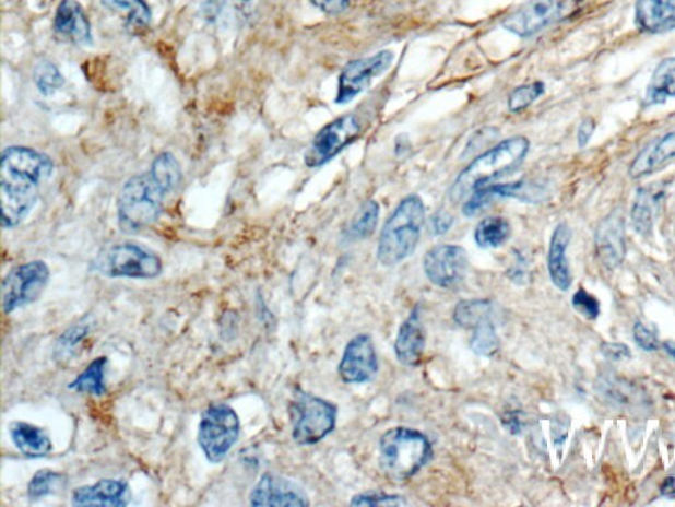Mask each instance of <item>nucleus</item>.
Returning a JSON list of instances; mask_svg holds the SVG:
<instances>
[{"label": "nucleus", "mask_w": 675, "mask_h": 507, "mask_svg": "<svg viewBox=\"0 0 675 507\" xmlns=\"http://www.w3.org/2000/svg\"><path fill=\"white\" fill-rule=\"evenodd\" d=\"M182 168L171 152L158 154L149 170L133 175L123 184L117 200L119 229L137 234L161 219L165 200L182 182Z\"/></svg>", "instance_id": "nucleus-1"}, {"label": "nucleus", "mask_w": 675, "mask_h": 507, "mask_svg": "<svg viewBox=\"0 0 675 507\" xmlns=\"http://www.w3.org/2000/svg\"><path fill=\"white\" fill-rule=\"evenodd\" d=\"M55 173V163L44 152L10 145L0 158V205L3 229H15L34 211L40 188Z\"/></svg>", "instance_id": "nucleus-2"}, {"label": "nucleus", "mask_w": 675, "mask_h": 507, "mask_svg": "<svg viewBox=\"0 0 675 507\" xmlns=\"http://www.w3.org/2000/svg\"><path fill=\"white\" fill-rule=\"evenodd\" d=\"M530 148L531 143L525 137L509 138L494 145L458 175L450 189V199L461 201L498 177L512 173L524 162Z\"/></svg>", "instance_id": "nucleus-3"}, {"label": "nucleus", "mask_w": 675, "mask_h": 507, "mask_svg": "<svg viewBox=\"0 0 675 507\" xmlns=\"http://www.w3.org/2000/svg\"><path fill=\"white\" fill-rule=\"evenodd\" d=\"M424 225L423 199L417 194L407 196L394 209L381 231L378 245L379 262L391 268L411 257L422 238Z\"/></svg>", "instance_id": "nucleus-4"}, {"label": "nucleus", "mask_w": 675, "mask_h": 507, "mask_svg": "<svg viewBox=\"0 0 675 507\" xmlns=\"http://www.w3.org/2000/svg\"><path fill=\"white\" fill-rule=\"evenodd\" d=\"M431 444L419 431L396 427L388 429L379 444L381 472L393 483H405L428 464Z\"/></svg>", "instance_id": "nucleus-5"}, {"label": "nucleus", "mask_w": 675, "mask_h": 507, "mask_svg": "<svg viewBox=\"0 0 675 507\" xmlns=\"http://www.w3.org/2000/svg\"><path fill=\"white\" fill-rule=\"evenodd\" d=\"M94 271L107 278L155 279L163 274V261L154 250L135 243L105 247L92 263Z\"/></svg>", "instance_id": "nucleus-6"}, {"label": "nucleus", "mask_w": 675, "mask_h": 507, "mask_svg": "<svg viewBox=\"0 0 675 507\" xmlns=\"http://www.w3.org/2000/svg\"><path fill=\"white\" fill-rule=\"evenodd\" d=\"M292 437L299 446H315L335 429V404L322 398L297 392L289 408Z\"/></svg>", "instance_id": "nucleus-7"}, {"label": "nucleus", "mask_w": 675, "mask_h": 507, "mask_svg": "<svg viewBox=\"0 0 675 507\" xmlns=\"http://www.w3.org/2000/svg\"><path fill=\"white\" fill-rule=\"evenodd\" d=\"M239 434V416L230 405L215 403L203 412L199 426V444L212 464H218L227 458L237 444Z\"/></svg>", "instance_id": "nucleus-8"}, {"label": "nucleus", "mask_w": 675, "mask_h": 507, "mask_svg": "<svg viewBox=\"0 0 675 507\" xmlns=\"http://www.w3.org/2000/svg\"><path fill=\"white\" fill-rule=\"evenodd\" d=\"M584 0H530L502 21V28L531 37L550 25L569 21L581 11Z\"/></svg>", "instance_id": "nucleus-9"}, {"label": "nucleus", "mask_w": 675, "mask_h": 507, "mask_svg": "<svg viewBox=\"0 0 675 507\" xmlns=\"http://www.w3.org/2000/svg\"><path fill=\"white\" fill-rule=\"evenodd\" d=\"M50 279L48 264L32 261L16 266L5 275L2 285L4 314H12L35 303L46 291Z\"/></svg>", "instance_id": "nucleus-10"}, {"label": "nucleus", "mask_w": 675, "mask_h": 507, "mask_svg": "<svg viewBox=\"0 0 675 507\" xmlns=\"http://www.w3.org/2000/svg\"><path fill=\"white\" fill-rule=\"evenodd\" d=\"M362 130L360 119L355 114L336 118L318 132L305 154V164L309 168L323 166L356 141Z\"/></svg>", "instance_id": "nucleus-11"}, {"label": "nucleus", "mask_w": 675, "mask_h": 507, "mask_svg": "<svg viewBox=\"0 0 675 507\" xmlns=\"http://www.w3.org/2000/svg\"><path fill=\"white\" fill-rule=\"evenodd\" d=\"M394 60L391 50H381L377 55L348 62L338 81L336 104L345 105L372 84L375 79L390 71Z\"/></svg>", "instance_id": "nucleus-12"}, {"label": "nucleus", "mask_w": 675, "mask_h": 507, "mask_svg": "<svg viewBox=\"0 0 675 507\" xmlns=\"http://www.w3.org/2000/svg\"><path fill=\"white\" fill-rule=\"evenodd\" d=\"M466 250L458 245L431 247L424 258L426 278L439 288H451L461 284L469 270Z\"/></svg>", "instance_id": "nucleus-13"}, {"label": "nucleus", "mask_w": 675, "mask_h": 507, "mask_svg": "<svg viewBox=\"0 0 675 507\" xmlns=\"http://www.w3.org/2000/svg\"><path fill=\"white\" fill-rule=\"evenodd\" d=\"M379 369L377 351L368 334H358L348 342L341 359L340 376L345 384L369 382Z\"/></svg>", "instance_id": "nucleus-14"}, {"label": "nucleus", "mask_w": 675, "mask_h": 507, "mask_svg": "<svg viewBox=\"0 0 675 507\" xmlns=\"http://www.w3.org/2000/svg\"><path fill=\"white\" fill-rule=\"evenodd\" d=\"M595 249L599 261L608 270H615L624 262L627 252L626 220L621 209H615L599 224L595 234Z\"/></svg>", "instance_id": "nucleus-15"}, {"label": "nucleus", "mask_w": 675, "mask_h": 507, "mask_svg": "<svg viewBox=\"0 0 675 507\" xmlns=\"http://www.w3.org/2000/svg\"><path fill=\"white\" fill-rule=\"evenodd\" d=\"M252 506H309L307 493L293 481L283 475L265 473L261 475L258 484L250 494Z\"/></svg>", "instance_id": "nucleus-16"}, {"label": "nucleus", "mask_w": 675, "mask_h": 507, "mask_svg": "<svg viewBox=\"0 0 675 507\" xmlns=\"http://www.w3.org/2000/svg\"><path fill=\"white\" fill-rule=\"evenodd\" d=\"M54 31L62 39L92 46L93 31L86 11L78 0H61L54 17Z\"/></svg>", "instance_id": "nucleus-17"}, {"label": "nucleus", "mask_w": 675, "mask_h": 507, "mask_svg": "<svg viewBox=\"0 0 675 507\" xmlns=\"http://www.w3.org/2000/svg\"><path fill=\"white\" fill-rule=\"evenodd\" d=\"M425 347L426 331L419 309L416 307L399 329L394 341V354L400 364L416 366L424 356Z\"/></svg>", "instance_id": "nucleus-18"}, {"label": "nucleus", "mask_w": 675, "mask_h": 507, "mask_svg": "<svg viewBox=\"0 0 675 507\" xmlns=\"http://www.w3.org/2000/svg\"><path fill=\"white\" fill-rule=\"evenodd\" d=\"M129 504V486L119 480H100L93 485L81 486L72 494L73 506L122 507Z\"/></svg>", "instance_id": "nucleus-19"}, {"label": "nucleus", "mask_w": 675, "mask_h": 507, "mask_svg": "<svg viewBox=\"0 0 675 507\" xmlns=\"http://www.w3.org/2000/svg\"><path fill=\"white\" fill-rule=\"evenodd\" d=\"M571 240V231L566 222H560L553 232L549 252H547V270L552 282L559 291H569L571 272L568 259V249Z\"/></svg>", "instance_id": "nucleus-20"}, {"label": "nucleus", "mask_w": 675, "mask_h": 507, "mask_svg": "<svg viewBox=\"0 0 675 507\" xmlns=\"http://www.w3.org/2000/svg\"><path fill=\"white\" fill-rule=\"evenodd\" d=\"M675 157V130L664 137L653 139L635 157L629 166V176L632 179H641L652 175L655 170L664 167L667 162Z\"/></svg>", "instance_id": "nucleus-21"}, {"label": "nucleus", "mask_w": 675, "mask_h": 507, "mask_svg": "<svg viewBox=\"0 0 675 507\" xmlns=\"http://www.w3.org/2000/svg\"><path fill=\"white\" fill-rule=\"evenodd\" d=\"M637 27L647 34H664L675 28V0H637Z\"/></svg>", "instance_id": "nucleus-22"}, {"label": "nucleus", "mask_w": 675, "mask_h": 507, "mask_svg": "<svg viewBox=\"0 0 675 507\" xmlns=\"http://www.w3.org/2000/svg\"><path fill=\"white\" fill-rule=\"evenodd\" d=\"M12 443L19 452L31 459L46 458L52 451V441L40 427L27 422H14L10 427Z\"/></svg>", "instance_id": "nucleus-23"}, {"label": "nucleus", "mask_w": 675, "mask_h": 507, "mask_svg": "<svg viewBox=\"0 0 675 507\" xmlns=\"http://www.w3.org/2000/svg\"><path fill=\"white\" fill-rule=\"evenodd\" d=\"M661 193L654 188H640L632 205V224L640 236L646 237L653 231L655 213L659 211Z\"/></svg>", "instance_id": "nucleus-24"}, {"label": "nucleus", "mask_w": 675, "mask_h": 507, "mask_svg": "<svg viewBox=\"0 0 675 507\" xmlns=\"http://www.w3.org/2000/svg\"><path fill=\"white\" fill-rule=\"evenodd\" d=\"M675 97V56L662 60L652 75L646 94V105L665 104Z\"/></svg>", "instance_id": "nucleus-25"}, {"label": "nucleus", "mask_w": 675, "mask_h": 507, "mask_svg": "<svg viewBox=\"0 0 675 507\" xmlns=\"http://www.w3.org/2000/svg\"><path fill=\"white\" fill-rule=\"evenodd\" d=\"M511 225L506 219L494 217L484 219L477 224L475 229V243L482 249H496L507 243L511 238Z\"/></svg>", "instance_id": "nucleus-26"}, {"label": "nucleus", "mask_w": 675, "mask_h": 507, "mask_svg": "<svg viewBox=\"0 0 675 507\" xmlns=\"http://www.w3.org/2000/svg\"><path fill=\"white\" fill-rule=\"evenodd\" d=\"M106 366L107 358L99 357L94 359L93 363L69 385V389L82 392V394H91L94 397L105 396L107 392L105 384Z\"/></svg>", "instance_id": "nucleus-27"}, {"label": "nucleus", "mask_w": 675, "mask_h": 507, "mask_svg": "<svg viewBox=\"0 0 675 507\" xmlns=\"http://www.w3.org/2000/svg\"><path fill=\"white\" fill-rule=\"evenodd\" d=\"M35 86L44 97H54L56 93H59L63 85H66V79H63L60 69L57 68L54 61L48 59H40L34 67V73H32Z\"/></svg>", "instance_id": "nucleus-28"}, {"label": "nucleus", "mask_w": 675, "mask_h": 507, "mask_svg": "<svg viewBox=\"0 0 675 507\" xmlns=\"http://www.w3.org/2000/svg\"><path fill=\"white\" fill-rule=\"evenodd\" d=\"M380 217V208L377 201H366L355 214L352 225H350L348 237L353 240L367 239L377 231Z\"/></svg>", "instance_id": "nucleus-29"}, {"label": "nucleus", "mask_w": 675, "mask_h": 507, "mask_svg": "<svg viewBox=\"0 0 675 507\" xmlns=\"http://www.w3.org/2000/svg\"><path fill=\"white\" fill-rule=\"evenodd\" d=\"M105 8L122 12L132 27H146L152 21L149 3L145 0H102Z\"/></svg>", "instance_id": "nucleus-30"}, {"label": "nucleus", "mask_w": 675, "mask_h": 507, "mask_svg": "<svg viewBox=\"0 0 675 507\" xmlns=\"http://www.w3.org/2000/svg\"><path fill=\"white\" fill-rule=\"evenodd\" d=\"M473 338H471L470 346L477 356L492 357L499 351V338L496 333L492 317L483 320L474 328Z\"/></svg>", "instance_id": "nucleus-31"}, {"label": "nucleus", "mask_w": 675, "mask_h": 507, "mask_svg": "<svg viewBox=\"0 0 675 507\" xmlns=\"http://www.w3.org/2000/svg\"><path fill=\"white\" fill-rule=\"evenodd\" d=\"M493 307L488 300H463L458 303L454 313L457 325L463 328H474L481 321L492 317Z\"/></svg>", "instance_id": "nucleus-32"}, {"label": "nucleus", "mask_w": 675, "mask_h": 507, "mask_svg": "<svg viewBox=\"0 0 675 507\" xmlns=\"http://www.w3.org/2000/svg\"><path fill=\"white\" fill-rule=\"evenodd\" d=\"M63 483V475L49 469L36 472L28 484V497L31 499H42L50 496L60 490Z\"/></svg>", "instance_id": "nucleus-33"}, {"label": "nucleus", "mask_w": 675, "mask_h": 507, "mask_svg": "<svg viewBox=\"0 0 675 507\" xmlns=\"http://www.w3.org/2000/svg\"><path fill=\"white\" fill-rule=\"evenodd\" d=\"M545 93L543 82H533V84L521 85L516 87L509 95L508 109L512 113H520L528 109L532 104Z\"/></svg>", "instance_id": "nucleus-34"}, {"label": "nucleus", "mask_w": 675, "mask_h": 507, "mask_svg": "<svg viewBox=\"0 0 675 507\" xmlns=\"http://www.w3.org/2000/svg\"><path fill=\"white\" fill-rule=\"evenodd\" d=\"M572 307L579 315H582L588 320H596L601 315V303L594 295H591L584 288H579L575 295H572Z\"/></svg>", "instance_id": "nucleus-35"}, {"label": "nucleus", "mask_w": 675, "mask_h": 507, "mask_svg": "<svg viewBox=\"0 0 675 507\" xmlns=\"http://www.w3.org/2000/svg\"><path fill=\"white\" fill-rule=\"evenodd\" d=\"M403 498L400 496H394V494H388L384 492H367L362 494H356L352 498V506H400L404 505Z\"/></svg>", "instance_id": "nucleus-36"}, {"label": "nucleus", "mask_w": 675, "mask_h": 507, "mask_svg": "<svg viewBox=\"0 0 675 507\" xmlns=\"http://www.w3.org/2000/svg\"><path fill=\"white\" fill-rule=\"evenodd\" d=\"M88 333V328L86 326H75L70 328L69 331L62 334V338L59 341V346H57V351H59L62 356L66 354H72L81 344V341L86 338Z\"/></svg>", "instance_id": "nucleus-37"}, {"label": "nucleus", "mask_w": 675, "mask_h": 507, "mask_svg": "<svg viewBox=\"0 0 675 507\" xmlns=\"http://www.w3.org/2000/svg\"><path fill=\"white\" fill-rule=\"evenodd\" d=\"M633 338L636 344L639 345L642 351L646 352H654L660 349V340L658 335H655L651 329L642 325V322H636L633 327Z\"/></svg>", "instance_id": "nucleus-38"}, {"label": "nucleus", "mask_w": 675, "mask_h": 507, "mask_svg": "<svg viewBox=\"0 0 675 507\" xmlns=\"http://www.w3.org/2000/svg\"><path fill=\"white\" fill-rule=\"evenodd\" d=\"M602 353L604 357L614 361V363H623V361L632 358L629 346L620 344V342H604Z\"/></svg>", "instance_id": "nucleus-39"}, {"label": "nucleus", "mask_w": 675, "mask_h": 507, "mask_svg": "<svg viewBox=\"0 0 675 507\" xmlns=\"http://www.w3.org/2000/svg\"><path fill=\"white\" fill-rule=\"evenodd\" d=\"M310 3H313L324 14L338 15L347 10L350 0H310Z\"/></svg>", "instance_id": "nucleus-40"}, {"label": "nucleus", "mask_w": 675, "mask_h": 507, "mask_svg": "<svg viewBox=\"0 0 675 507\" xmlns=\"http://www.w3.org/2000/svg\"><path fill=\"white\" fill-rule=\"evenodd\" d=\"M595 122L591 118L584 119L578 129V145L584 149L589 144L590 139L594 135Z\"/></svg>", "instance_id": "nucleus-41"}, {"label": "nucleus", "mask_w": 675, "mask_h": 507, "mask_svg": "<svg viewBox=\"0 0 675 507\" xmlns=\"http://www.w3.org/2000/svg\"><path fill=\"white\" fill-rule=\"evenodd\" d=\"M662 496L675 498V473L667 475L660 486Z\"/></svg>", "instance_id": "nucleus-42"}, {"label": "nucleus", "mask_w": 675, "mask_h": 507, "mask_svg": "<svg viewBox=\"0 0 675 507\" xmlns=\"http://www.w3.org/2000/svg\"><path fill=\"white\" fill-rule=\"evenodd\" d=\"M431 222L433 226H435L436 234H443L446 231L450 229L451 226V219H449L448 215H437Z\"/></svg>", "instance_id": "nucleus-43"}, {"label": "nucleus", "mask_w": 675, "mask_h": 507, "mask_svg": "<svg viewBox=\"0 0 675 507\" xmlns=\"http://www.w3.org/2000/svg\"><path fill=\"white\" fill-rule=\"evenodd\" d=\"M665 351L671 354L673 358H675V344L674 342H666Z\"/></svg>", "instance_id": "nucleus-44"}, {"label": "nucleus", "mask_w": 675, "mask_h": 507, "mask_svg": "<svg viewBox=\"0 0 675 507\" xmlns=\"http://www.w3.org/2000/svg\"><path fill=\"white\" fill-rule=\"evenodd\" d=\"M239 2H251V0H239Z\"/></svg>", "instance_id": "nucleus-45"}]
</instances>
